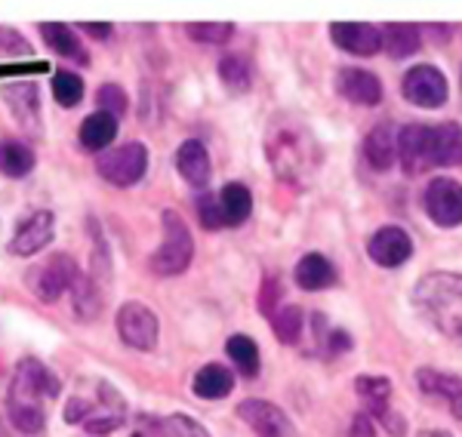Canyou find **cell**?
Instances as JSON below:
<instances>
[{
  "instance_id": "44dd1931",
  "label": "cell",
  "mask_w": 462,
  "mask_h": 437,
  "mask_svg": "<svg viewBox=\"0 0 462 437\" xmlns=\"http://www.w3.org/2000/svg\"><path fill=\"white\" fill-rule=\"evenodd\" d=\"M293 278H296V284H300L302 290L318 293V290H327V287L337 284V269H333L327 256L309 253V256H302L300 262H296Z\"/></svg>"
},
{
  "instance_id": "8fae6325",
  "label": "cell",
  "mask_w": 462,
  "mask_h": 437,
  "mask_svg": "<svg viewBox=\"0 0 462 437\" xmlns=\"http://www.w3.org/2000/svg\"><path fill=\"white\" fill-rule=\"evenodd\" d=\"M237 416H241L259 437H293V422L287 419V413L281 406L268 401H250L237 404Z\"/></svg>"
},
{
  "instance_id": "603a6c76",
  "label": "cell",
  "mask_w": 462,
  "mask_h": 437,
  "mask_svg": "<svg viewBox=\"0 0 462 437\" xmlns=\"http://www.w3.org/2000/svg\"><path fill=\"white\" fill-rule=\"evenodd\" d=\"M41 34H43V43H47L50 50H53L56 56L62 59H71V62H80L87 65V50L80 47L78 34L71 32L69 25H62V22H43L41 25Z\"/></svg>"
},
{
  "instance_id": "b9f144b4",
  "label": "cell",
  "mask_w": 462,
  "mask_h": 437,
  "mask_svg": "<svg viewBox=\"0 0 462 437\" xmlns=\"http://www.w3.org/2000/svg\"><path fill=\"white\" fill-rule=\"evenodd\" d=\"M121 425H124V416H115V413H111V416H102V419H87L84 422V428L89 434H111Z\"/></svg>"
},
{
  "instance_id": "8992f818",
  "label": "cell",
  "mask_w": 462,
  "mask_h": 437,
  "mask_svg": "<svg viewBox=\"0 0 462 437\" xmlns=\"http://www.w3.org/2000/svg\"><path fill=\"white\" fill-rule=\"evenodd\" d=\"M78 274H80V269H78V262H74L71 253H56V256H50L47 262L34 265L25 280H28V287H32V293L37 296V299L50 305V302H56L62 293L71 290V284H74Z\"/></svg>"
},
{
  "instance_id": "f1b7e54d",
  "label": "cell",
  "mask_w": 462,
  "mask_h": 437,
  "mask_svg": "<svg viewBox=\"0 0 462 437\" xmlns=\"http://www.w3.org/2000/svg\"><path fill=\"white\" fill-rule=\"evenodd\" d=\"M272 330H274V336H278V342L296 345L302 339V330H305L302 308L300 305H281L272 314Z\"/></svg>"
},
{
  "instance_id": "7dc6e473",
  "label": "cell",
  "mask_w": 462,
  "mask_h": 437,
  "mask_svg": "<svg viewBox=\"0 0 462 437\" xmlns=\"http://www.w3.org/2000/svg\"><path fill=\"white\" fill-rule=\"evenodd\" d=\"M416 437H453V434H447V432H420Z\"/></svg>"
},
{
  "instance_id": "ba28073f",
  "label": "cell",
  "mask_w": 462,
  "mask_h": 437,
  "mask_svg": "<svg viewBox=\"0 0 462 437\" xmlns=\"http://www.w3.org/2000/svg\"><path fill=\"white\" fill-rule=\"evenodd\" d=\"M401 93L416 108H441L447 102V77L435 65H413L401 80Z\"/></svg>"
},
{
  "instance_id": "1f68e13d",
  "label": "cell",
  "mask_w": 462,
  "mask_h": 437,
  "mask_svg": "<svg viewBox=\"0 0 462 437\" xmlns=\"http://www.w3.org/2000/svg\"><path fill=\"white\" fill-rule=\"evenodd\" d=\"M355 391L367 401V410L376 413V410H383V406H389L392 382L385 379V376H357Z\"/></svg>"
},
{
  "instance_id": "277c9868",
  "label": "cell",
  "mask_w": 462,
  "mask_h": 437,
  "mask_svg": "<svg viewBox=\"0 0 462 437\" xmlns=\"http://www.w3.org/2000/svg\"><path fill=\"white\" fill-rule=\"evenodd\" d=\"M96 169H99L102 179H106L108 185H115V188H130V185H136L145 176L148 148L143 142L117 145L96 160Z\"/></svg>"
},
{
  "instance_id": "e575fe53",
  "label": "cell",
  "mask_w": 462,
  "mask_h": 437,
  "mask_svg": "<svg viewBox=\"0 0 462 437\" xmlns=\"http://www.w3.org/2000/svg\"><path fill=\"white\" fill-rule=\"evenodd\" d=\"M53 96L62 108H74L84 99V80L74 71H56L53 74Z\"/></svg>"
},
{
  "instance_id": "83f0119b",
  "label": "cell",
  "mask_w": 462,
  "mask_h": 437,
  "mask_svg": "<svg viewBox=\"0 0 462 437\" xmlns=\"http://www.w3.org/2000/svg\"><path fill=\"white\" fill-rule=\"evenodd\" d=\"M32 169H34L32 148L16 142V139H10V142L0 145V173L10 176V179H22V176H28Z\"/></svg>"
},
{
  "instance_id": "74e56055",
  "label": "cell",
  "mask_w": 462,
  "mask_h": 437,
  "mask_svg": "<svg viewBox=\"0 0 462 437\" xmlns=\"http://www.w3.org/2000/svg\"><path fill=\"white\" fill-rule=\"evenodd\" d=\"M0 56H34V47L16 28L0 25Z\"/></svg>"
},
{
  "instance_id": "d6a6232c",
  "label": "cell",
  "mask_w": 462,
  "mask_h": 437,
  "mask_svg": "<svg viewBox=\"0 0 462 437\" xmlns=\"http://www.w3.org/2000/svg\"><path fill=\"white\" fill-rule=\"evenodd\" d=\"M6 413H10L13 428L22 432V434H41L43 425H47V413H43V406L10 404V406H6Z\"/></svg>"
},
{
  "instance_id": "3957f363",
  "label": "cell",
  "mask_w": 462,
  "mask_h": 437,
  "mask_svg": "<svg viewBox=\"0 0 462 437\" xmlns=\"http://www.w3.org/2000/svg\"><path fill=\"white\" fill-rule=\"evenodd\" d=\"M163 243L154 250L152 256V271L161 274V278H176L191 265V256H195V241H191V232L185 225V219L173 210H163Z\"/></svg>"
},
{
  "instance_id": "30bf717a",
  "label": "cell",
  "mask_w": 462,
  "mask_h": 437,
  "mask_svg": "<svg viewBox=\"0 0 462 437\" xmlns=\"http://www.w3.org/2000/svg\"><path fill=\"white\" fill-rule=\"evenodd\" d=\"M56 234V216L50 210H34L28 219L19 222L16 234L10 241V253L13 256H34L53 241Z\"/></svg>"
},
{
  "instance_id": "ac0fdd59",
  "label": "cell",
  "mask_w": 462,
  "mask_h": 437,
  "mask_svg": "<svg viewBox=\"0 0 462 437\" xmlns=\"http://www.w3.org/2000/svg\"><path fill=\"white\" fill-rule=\"evenodd\" d=\"M176 169L179 176H182L189 185H195V188H207V182H210V154H207L204 142H198V139H189V142L179 145L176 151Z\"/></svg>"
},
{
  "instance_id": "e0dca14e",
  "label": "cell",
  "mask_w": 462,
  "mask_h": 437,
  "mask_svg": "<svg viewBox=\"0 0 462 437\" xmlns=\"http://www.w3.org/2000/svg\"><path fill=\"white\" fill-rule=\"evenodd\" d=\"M429 167H462V127L438 123L429 132Z\"/></svg>"
},
{
  "instance_id": "4316f807",
  "label": "cell",
  "mask_w": 462,
  "mask_h": 437,
  "mask_svg": "<svg viewBox=\"0 0 462 437\" xmlns=\"http://www.w3.org/2000/svg\"><path fill=\"white\" fill-rule=\"evenodd\" d=\"M71 296H74V314L80 321H93L102 311V290L89 274H78L71 284Z\"/></svg>"
},
{
  "instance_id": "7c38bea8",
  "label": "cell",
  "mask_w": 462,
  "mask_h": 437,
  "mask_svg": "<svg viewBox=\"0 0 462 437\" xmlns=\"http://www.w3.org/2000/svg\"><path fill=\"white\" fill-rule=\"evenodd\" d=\"M367 253L376 265H383V269H398V265H404L407 259L413 256V241H410V234L404 228L385 225L370 237Z\"/></svg>"
},
{
  "instance_id": "f546056e",
  "label": "cell",
  "mask_w": 462,
  "mask_h": 437,
  "mask_svg": "<svg viewBox=\"0 0 462 437\" xmlns=\"http://www.w3.org/2000/svg\"><path fill=\"white\" fill-rule=\"evenodd\" d=\"M226 354L237 367V373L247 376V379L259 373V345L250 336H231L226 342Z\"/></svg>"
},
{
  "instance_id": "2e32d148",
  "label": "cell",
  "mask_w": 462,
  "mask_h": 437,
  "mask_svg": "<svg viewBox=\"0 0 462 437\" xmlns=\"http://www.w3.org/2000/svg\"><path fill=\"white\" fill-rule=\"evenodd\" d=\"M337 90L346 96L352 105L374 108L383 102V84L374 71L367 68H342L337 74Z\"/></svg>"
},
{
  "instance_id": "4fadbf2b",
  "label": "cell",
  "mask_w": 462,
  "mask_h": 437,
  "mask_svg": "<svg viewBox=\"0 0 462 437\" xmlns=\"http://www.w3.org/2000/svg\"><path fill=\"white\" fill-rule=\"evenodd\" d=\"M330 37L339 50L352 56H374L383 50V34H379L376 25H367V22H333Z\"/></svg>"
},
{
  "instance_id": "5b68a950",
  "label": "cell",
  "mask_w": 462,
  "mask_h": 437,
  "mask_svg": "<svg viewBox=\"0 0 462 437\" xmlns=\"http://www.w3.org/2000/svg\"><path fill=\"white\" fill-rule=\"evenodd\" d=\"M59 391H62L59 376L50 373L41 360L25 358V360H19V367H16V376H13V385H10V401L6 404L41 406L43 397H59Z\"/></svg>"
},
{
  "instance_id": "7bdbcfd3",
  "label": "cell",
  "mask_w": 462,
  "mask_h": 437,
  "mask_svg": "<svg viewBox=\"0 0 462 437\" xmlns=\"http://www.w3.org/2000/svg\"><path fill=\"white\" fill-rule=\"evenodd\" d=\"M89 410H93V404H87L84 397H71L69 404H65V422H87L89 419Z\"/></svg>"
},
{
  "instance_id": "d4e9b609",
  "label": "cell",
  "mask_w": 462,
  "mask_h": 437,
  "mask_svg": "<svg viewBox=\"0 0 462 437\" xmlns=\"http://www.w3.org/2000/svg\"><path fill=\"white\" fill-rule=\"evenodd\" d=\"M117 136V121L106 111H93L84 123H80V145L87 151H106Z\"/></svg>"
},
{
  "instance_id": "ee69618b",
  "label": "cell",
  "mask_w": 462,
  "mask_h": 437,
  "mask_svg": "<svg viewBox=\"0 0 462 437\" xmlns=\"http://www.w3.org/2000/svg\"><path fill=\"white\" fill-rule=\"evenodd\" d=\"M348 437H376V428H374L370 413H357V416L352 419V428H348Z\"/></svg>"
},
{
  "instance_id": "9a60e30c",
  "label": "cell",
  "mask_w": 462,
  "mask_h": 437,
  "mask_svg": "<svg viewBox=\"0 0 462 437\" xmlns=\"http://www.w3.org/2000/svg\"><path fill=\"white\" fill-rule=\"evenodd\" d=\"M429 132L431 127L426 123H407L398 132V158L407 176H420L429 167Z\"/></svg>"
},
{
  "instance_id": "52a82bcc",
  "label": "cell",
  "mask_w": 462,
  "mask_h": 437,
  "mask_svg": "<svg viewBox=\"0 0 462 437\" xmlns=\"http://www.w3.org/2000/svg\"><path fill=\"white\" fill-rule=\"evenodd\" d=\"M117 336L124 339V345L136 348V351H152L158 345V336H161V323H158V314L152 308L143 305V302H124L117 308Z\"/></svg>"
},
{
  "instance_id": "5bb4252c",
  "label": "cell",
  "mask_w": 462,
  "mask_h": 437,
  "mask_svg": "<svg viewBox=\"0 0 462 437\" xmlns=\"http://www.w3.org/2000/svg\"><path fill=\"white\" fill-rule=\"evenodd\" d=\"M4 102L10 105L13 117H16V123L22 130L28 132H41V93H37V84H28V80H22V84H6L4 90Z\"/></svg>"
},
{
  "instance_id": "bcb514c9",
  "label": "cell",
  "mask_w": 462,
  "mask_h": 437,
  "mask_svg": "<svg viewBox=\"0 0 462 437\" xmlns=\"http://www.w3.org/2000/svg\"><path fill=\"white\" fill-rule=\"evenodd\" d=\"M80 32L93 34L96 41H108V37H111V25H102V22H84V25H80Z\"/></svg>"
},
{
  "instance_id": "7a4b0ae2",
  "label": "cell",
  "mask_w": 462,
  "mask_h": 437,
  "mask_svg": "<svg viewBox=\"0 0 462 437\" xmlns=\"http://www.w3.org/2000/svg\"><path fill=\"white\" fill-rule=\"evenodd\" d=\"M268 160H272L274 173H278L281 179L302 182L318 160L315 139L309 136L305 127L272 130V136H268Z\"/></svg>"
},
{
  "instance_id": "d590c367",
  "label": "cell",
  "mask_w": 462,
  "mask_h": 437,
  "mask_svg": "<svg viewBox=\"0 0 462 437\" xmlns=\"http://www.w3.org/2000/svg\"><path fill=\"white\" fill-rule=\"evenodd\" d=\"M154 425H158V432L167 434V437H210V432H207L198 419L185 416V413H173V416L154 419Z\"/></svg>"
},
{
  "instance_id": "9c48e42d",
  "label": "cell",
  "mask_w": 462,
  "mask_h": 437,
  "mask_svg": "<svg viewBox=\"0 0 462 437\" xmlns=\"http://www.w3.org/2000/svg\"><path fill=\"white\" fill-rule=\"evenodd\" d=\"M422 201H426V213L435 225L441 228L462 225V185L457 179H447V176L431 179Z\"/></svg>"
},
{
  "instance_id": "ab89813d",
  "label": "cell",
  "mask_w": 462,
  "mask_h": 437,
  "mask_svg": "<svg viewBox=\"0 0 462 437\" xmlns=\"http://www.w3.org/2000/svg\"><path fill=\"white\" fill-rule=\"evenodd\" d=\"M281 296H284V290H281L278 278H265L263 280V290H259V311H263L265 317H272L274 311H278Z\"/></svg>"
},
{
  "instance_id": "f35d334b",
  "label": "cell",
  "mask_w": 462,
  "mask_h": 437,
  "mask_svg": "<svg viewBox=\"0 0 462 437\" xmlns=\"http://www.w3.org/2000/svg\"><path fill=\"white\" fill-rule=\"evenodd\" d=\"M198 219H200V225H204L207 232H216V228L226 225V222H222V210H219V197H216V195L198 197Z\"/></svg>"
},
{
  "instance_id": "cb8c5ba5",
  "label": "cell",
  "mask_w": 462,
  "mask_h": 437,
  "mask_svg": "<svg viewBox=\"0 0 462 437\" xmlns=\"http://www.w3.org/2000/svg\"><path fill=\"white\" fill-rule=\"evenodd\" d=\"M216 197H219V210H222V222H226V225H244V222L250 219L253 195H250L247 185L228 182Z\"/></svg>"
},
{
  "instance_id": "7402d4cb",
  "label": "cell",
  "mask_w": 462,
  "mask_h": 437,
  "mask_svg": "<svg viewBox=\"0 0 462 437\" xmlns=\"http://www.w3.org/2000/svg\"><path fill=\"white\" fill-rule=\"evenodd\" d=\"M231 388H235V376L222 364L200 367L195 373V382H191V391H195L200 401H222V397L231 395Z\"/></svg>"
},
{
  "instance_id": "ffe728a7",
  "label": "cell",
  "mask_w": 462,
  "mask_h": 437,
  "mask_svg": "<svg viewBox=\"0 0 462 437\" xmlns=\"http://www.w3.org/2000/svg\"><path fill=\"white\" fill-rule=\"evenodd\" d=\"M416 385H420L426 395L444 397V401L450 404L453 416L462 419V379H459V376H450V373H441V369L422 367L420 373H416Z\"/></svg>"
},
{
  "instance_id": "f6af8a7d",
  "label": "cell",
  "mask_w": 462,
  "mask_h": 437,
  "mask_svg": "<svg viewBox=\"0 0 462 437\" xmlns=\"http://www.w3.org/2000/svg\"><path fill=\"white\" fill-rule=\"evenodd\" d=\"M348 348H352V339H348L342 330L327 332V351L330 354H342V351H348Z\"/></svg>"
},
{
  "instance_id": "484cf974",
  "label": "cell",
  "mask_w": 462,
  "mask_h": 437,
  "mask_svg": "<svg viewBox=\"0 0 462 437\" xmlns=\"http://www.w3.org/2000/svg\"><path fill=\"white\" fill-rule=\"evenodd\" d=\"M383 50L389 53L392 59H407L420 50L422 37H420V28L416 25H407V22H392L385 25L383 32Z\"/></svg>"
},
{
  "instance_id": "8d00e7d4",
  "label": "cell",
  "mask_w": 462,
  "mask_h": 437,
  "mask_svg": "<svg viewBox=\"0 0 462 437\" xmlns=\"http://www.w3.org/2000/svg\"><path fill=\"white\" fill-rule=\"evenodd\" d=\"M96 105H99V111H106V114H111L117 121V117L126 114L130 102H126V93H124L121 84H106V86H99V93H96Z\"/></svg>"
},
{
  "instance_id": "6da1fadb",
  "label": "cell",
  "mask_w": 462,
  "mask_h": 437,
  "mask_svg": "<svg viewBox=\"0 0 462 437\" xmlns=\"http://www.w3.org/2000/svg\"><path fill=\"white\" fill-rule=\"evenodd\" d=\"M413 305L431 330L462 345V274L431 271L420 278L413 287Z\"/></svg>"
},
{
  "instance_id": "4dcf8cb0",
  "label": "cell",
  "mask_w": 462,
  "mask_h": 437,
  "mask_svg": "<svg viewBox=\"0 0 462 437\" xmlns=\"http://www.w3.org/2000/svg\"><path fill=\"white\" fill-rule=\"evenodd\" d=\"M219 77H222V84H226L228 90L247 93L250 90V77H253L250 62L244 56H237V53L222 56L219 59Z\"/></svg>"
},
{
  "instance_id": "836d02e7",
  "label": "cell",
  "mask_w": 462,
  "mask_h": 437,
  "mask_svg": "<svg viewBox=\"0 0 462 437\" xmlns=\"http://www.w3.org/2000/svg\"><path fill=\"white\" fill-rule=\"evenodd\" d=\"M185 34L198 43H213V47H219V43L231 41L235 25H231V22H189V25H185Z\"/></svg>"
},
{
  "instance_id": "d6986e66",
  "label": "cell",
  "mask_w": 462,
  "mask_h": 437,
  "mask_svg": "<svg viewBox=\"0 0 462 437\" xmlns=\"http://www.w3.org/2000/svg\"><path fill=\"white\" fill-rule=\"evenodd\" d=\"M364 158L379 173H385L398 160V132H394L392 123H376L367 132V139H364Z\"/></svg>"
},
{
  "instance_id": "60d3db41",
  "label": "cell",
  "mask_w": 462,
  "mask_h": 437,
  "mask_svg": "<svg viewBox=\"0 0 462 437\" xmlns=\"http://www.w3.org/2000/svg\"><path fill=\"white\" fill-rule=\"evenodd\" d=\"M374 416L383 422L385 425V432H389L392 437H404V432H407V422H404V416H398V413L392 410V406H383V410H376Z\"/></svg>"
},
{
  "instance_id": "c3c4849f",
  "label": "cell",
  "mask_w": 462,
  "mask_h": 437,
  "mask_svg": "<svg viewBox=\"0 0 462 437\" xmlns=\"http://www.w3.org/2000/svg\"><path fill=\"white\" fill-rule=\"evenodd\" d=\"M136 437H143V434H136Z\"/></svg>"
}]
</instances>
